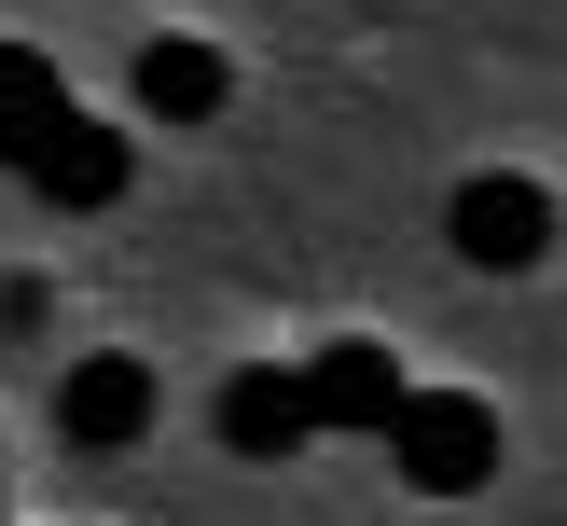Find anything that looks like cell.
<instances>
[{
	"mask_svg": "<svg viewBox=\"0 0 567 526\" xmlns=\"http://www.w3.org/2000/svg\"><path fill=\"white\" fill-rule=\"evenodd\" d=\"M374 443L415 498H485L498 485V402H471V388H402V415Z\"/></svg>",
	"mask_w": 567,
	"mask_h": 526,
	"instance_id": "1",
	"label": "cell"
},
{
	"mask_svg": "<svg viewBox=\"0 0 567 526\" xmlns=\"http://www.w3.org/2000/svg\"><path fill=\"white\" fill-rule=\"evenodd\" d=\"M443 236H457V264H471V277H526V264L567 236V208L526 181V166H471V181L443 194Z\"/></svg>",
	"mask_w": 567,
	"mask_h": 526,
	"instance_id": "2",
	"label": "cell"
},
{
	"mask_svg": "<svg viewBox=\"0 0 567 526\" xmlns=\"http://www.w3.org/2000/svg\"><path fill=\"white\" fill-rule=\"evenodd\" d=\"M208 430L236 443V457H291V443H319V430H305V388L277 374V360H249V374H221V402H208Z\"/></svg>",
	"mask_w": 567,
	"mask_h": 526,
	"instance_id": "7",
	"label": "cell"
},
{
	"mask_svg": "<svg viewBox=\"0 0 567 526\" xmlns=\"http://www.w3.org/2000/svg\"><path fill=\"white\" fill-rule=\"evenodd\" d=\"M221 97H236V55H221V42H194V28L138 42V111H166V125H221Z\"/></svg>",
	"mask_w": 567,
	"mask_h": 526,
	"instance_id": "5",
	"label": "cell"
},
{
	"mask_svg": "<svg viewBox=\"0 0 567 526\" xmlns=\"http://www.w3.org/2000/svg\"><path fill=\"white\" fill-rule=\"evenodd\" d=\"M55 125H70V70H55L42 42H0V166H42L55 153Z\"/></svg>",
	"mask_w": 567,
	"mask_h": 526,
	"instance_id": "6",
	"label": "cell"
},
{
	"mask_svg": "<svg viewBox=\"0 0 567 526\" xmlns=\"http://www.w3.org/2000/svg\"><path fill=\"white\" fill-rule=\"evenodd\" d=\"M153 415H166V388H153V360H125V347H83L70 374H55V443H83V457L153 443Z\"/></svg>",
	"mask_w": 567,
	"mask_h": 526,
	"instance_id": "3",
	"label": "cell"
},
{
	"mask_svg": "<svg viewBox=\"0 0 567 526\" xmlns=\"http://www.w3.org/2000/svg\"><path fill=\"white\" fill-rule=\"evenodd\" d=\"M28 194H42V208H70V221H83V208H111V194H125V138L70 111V125H55V153L28 166Z\"/></svg>",
	"mask_w": 567,
	"mask_h": 526,
	"instance_id": "8",
	"label": "cell"
},
{
	"mask_svg": "<svg viewBox=\"0 0 567 526\" xmlns=\"http://www.w3.org/2000/svg\"><path fill=\"white\" fill-rule=\"evenodd\" d=\"M305 430H388V415H402V360L374 347V332H347V347H319L305 360Z\"/></svg>",
	"mask_w": 567,
	"mask_h": 526,
	"instance_id": "4",
	"label": "cell"
}]
</instances>
